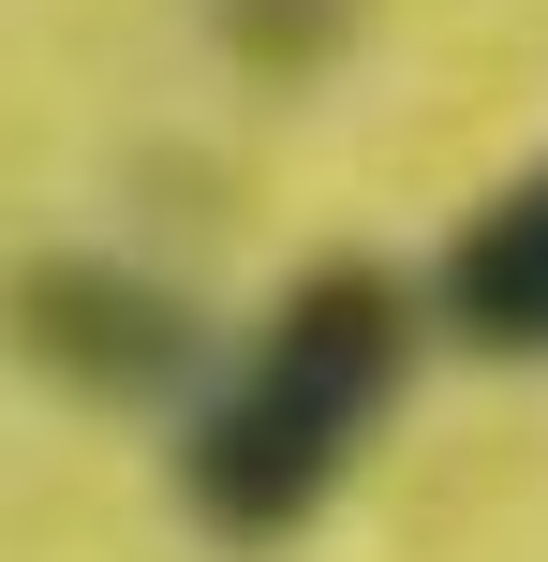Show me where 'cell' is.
<instances>
[{"mask_svg": "<svg viewBox=\"0 0 548 562\" xmlns=\"http://www.w3.org/2000/svg\"><path fill=\"white\" fill-rule=\"evenodd\" d=\"M401 385H415V296L385 267H356V252L312 267L237 340V370L208 385L193 445H178V504L223 548H297L342 504V474L371 459V429H385Z\"/></svg>", "mask_w": 548, "mask_h": 562, "instance_id": "1", "label": "cell"}, {"mask_svg": "<svg viewBox=\"0 0 548 562\" xmlns=\"http://www.w3.org/2000/svg\"><path fill=\"white\" fill-rule=\"evenodd\" d=\"M15 356L89 400H148L193 370V311L119 252H45V267H15Z\"/></svg>", "mask_w": 548, "mask_h": 562, "instance_id": "2", "label": "cell"}, {"mask_svg": "<svg viewBox=\"0 0 548 562\" xmlns=\"http://www.w3.org/2000/svg\"><path fill=\"white\" fill-rule=\"evenodd\" d=\"M430 296H445V326L490 340V356H548V164L445 237V281H430Z\"/></svg>", "mask_w": 548, "mask_h": 562, "instance_id": "3", "label": "cell"}, {"mask_svg": "<svg viewBox=\"0 0 548 562\" xmlns=\"http://www.w3.org/2000/svg\"><path fill=\"white\" fill-rule=\"evenodd\" d=\"M356 15H371V0H223V45L253 59V75H282V89H312L326 59L356 45Z\"/></svg>", "mask_w": 548, "mask_h": 562, "instance_id": "4", "label": "cell"}]
</instances>
